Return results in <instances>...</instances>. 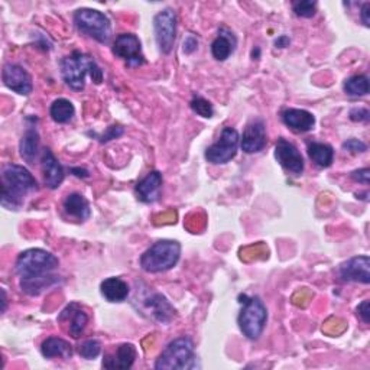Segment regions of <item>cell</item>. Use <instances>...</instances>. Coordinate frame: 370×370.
I'll list each match as a JSON object with an SVG mask.
<instances>
[{"label": "cell", "instance_id": "obj_1", "mask_svg": "<svg viewBox=\"0 0 370 370\" xmlns=\"http://www.w3.org/2000/svg\"><path fill=\"white\" fill-rule=\"evenodd\" d=\"M59 266L58 257L44 249H28L22 252L15 263L22 291L30 297L42 294L59 282L55 270Z\"/></svg>", "mask_w": 370, "mask_h": 370}, {"label": "cell", "instance_id": "obj_2", "mask_svg": "<svg viewBox=\"0 0 370 370\" xmlns=\"http://www.w3.org/2000/svg\"><path fill=\"white\" fill-rule=\"evenodd\" d=\"M38 191V183L25 167L9 164L2 169V205L19 210L30 192Z\"/></svg>", "mask_w": 370, "mask_h": 370}, {"label": "cell", "instance_id": "obj_3", "mask_svg": "<svg viewBox=\"0 0 370 370\" xmlns=\"http://www.w3.org/2000/svg\"><path fill=\"white\" fill-rule=\"evenodd\" d=\"M61 75L66 84L75 91L84 90L87 75L91 77L95 84L103 82V70L98 66V62L93 59V57L80 51H74L66 58H62Z\"/></svg>", "mask_w": 370, "mask_h": 370}, {"label": "cell", "instance_id": "obj_4", "mask_svg": "<svg viewBox=\"0 0 370 370\" xmlns=\"http://www.w3.org/2000/svg\"><path fill=\"white\" fill-rule=\"evenodd\" d=\"M181 245L175 240H159L140 256V266L148 273L172 269L180 261Z\"/></svg>", "mask_w": 370, "mask_h": 370}, {"label": "cell", "instance_id": "obj_5", "mask_svg": "<svg viewBox=\"0 0 370 370\" xmlns=\"http://www.w3.org/2000/svg\"><path fill=\"white\" fill-rule=\"evenodd\" d=\"M197 367V359L194 351V342L189 337H180L171 342L165 350L160 353L155 369H196Z\"/></svg>", "mask_w": 370, "mask_h": 370}, {"label": "cell", "instance_id": "obj_6", "mask_svg": "<svg viewBox=\"0 0 370 370\" xmlns=\"http://www.w3.org/2000/svg\"><path fill=\"white\" fill-rule=\"evenodd\" d=\"M74 24L82 34L95 39L100 44H107L111 37V24L107 16L95 9H78L74 13Z\"/></svg>", "mask_w": 370, "mask_h": 370}, {"label": "cell", "instance_id": "obj_7", "mask_svg": "<svg viewBox=\"0 0 370 370\" xmlns=\"http://www.w3.org/2000/svg\"><path fill=\"white\" fill-rule=\"evenodd\" d=\"M237 321L240 330H242L243 335H246L248 339H259L268 321V310L263 301L259 297H252L245 301V305L239 314Z\"/></svg>", "mask_w": 370, "mask_h": 370}, {"label": "cell", "instance_id": "obj_8", "mask_svg": "<svg viewBox=\"0 0 370 370\" xmlns=\"http://www.w3.org/2000/svg\"><path fill=\"white\" fill-rule=\"evenodd\" d=\"M239 132L234 127L228 126L223 129V132L217 142H214L212 147H208L205 151V159L210 164L221 165L228 164L236 156L239 149Z\"/></svg>", "mask_w": 370, "mask_h": 370}, {"label": "cell", "instance_id": "obj_9", "mask_svg": "<svg viewBox=\"0 0 370 370\" xmlns=\"http://www.w3.org/2000/svg\"><path fill=\"white\" fill-rule=\"evenodd\" d=\"M154 30L159 51L169 54L176 35V13L169 8L156 13L154 18Z\"/></svg>", "mask_w": 370, "mask_h": 370}, {"label": "cell", "instance_id": "obj_10", "mask_svg": "<svg viewBox=\"0 0 370 370\" xmlns=\"http://www.w3.org/2000/svg\"><path fill=\"white\" fill-rule=\"evenodd\" d=\"M139 310L142 314H148V317L156 323L168 324L175 317V308L169 301L158 293H147L140 297Z\"/></svg>", "mask_w": 370, "mask_h": 370}, {"label": "cell", "instance_id": "obj_11", "mask_svg": "<svg viewBox=\"0 0 370 370\" xmlns=\"http://www.w3.org/2000/svg\"><path fill=\"white\" fill-rule=\"evenodd\" d=\"M113 54L126 61L129 67H140L145 64L140 41L133 34L119 35L113 44Z\"/></svg>", "mask_w": 370, "mask_h": 370}, {"label": "cell", "instance_id": "obj_12", "mask_svg": "<svg viewBox=\"0 0 370 370\" xmlns=\"http://www.w3.org/2000/svg\"><path fill=\"white\" fill-rule=\"evenodd\" d=\"M275 158L282 168L301 175L304 172V158L294 143L281 138L275 147Z\"/></svg>", "mask_w": 370, "mask_h": 370}, {"label": "cell", "instance_id": "obj_13", "mask_svg": "<svg viewBox=\"0 0 370 370\" xmlns=\"http://www.w3.org/2000/svg\"><path fill=\"white\" fill-rule=\"evenodd\" d=\"M2 78L8 89L21 95H29L34 90L30 75L18 64H6L2 71Z\"/></svg>", "mask_w": 370, "mask_h": 370}, {"label": "cell", "instance_id": "obj_14", "mask_svg": "<svg viewBox=\"0 0 370 370\" xmlns=\"http://www.w3.org/2000/svg\"><path fill=\"white\" fill-rule=\"evenodd\" d=\"M340 277L346 282H370V259L369 256H355L340 266Z\"/></svg>", "mask_w": 370, "mask_h": 370}, {"label": "cell", "instance_id": "obj_15", "mask_svg": "<svg viewBox=\"0 0 370 370\" xmlns=\"http://www.w3.org/2000/svg\"><path fill=\"white\" fill-rule=\"evenodd\" d=\"M266 126L262 119H253L245 129L240 147L246 154H257L266 147Z\"/></svg>", "mask_w": 370, "mask_h": 370}, {"label": "cell", "instance_id": "obj_16", "mask_svg": "<svg viewBox=\"0 0 370 370\" xmlns=\"http://www.w3.org/2000/svg\"><path fill=\"white\" fill-rule=\"evenodd\" d=\"M136 347L131 343L120 344L115 353H107L103 359V367L109 370H127L136 360Z\"/></svg>", "mask_w": 370, "mask_h": 370}, {"label": "cell", "instance_id": "obj_17", "mask_svg": "<svg viewBox=\"0 0 370 370\" xmlns=\"http://www.w3.org/2000/svg\"><path fill=\"white\" fill-rule=\"evenodd\" d=\"M160 189H163V174L159 171L149 172L135 188L138 200L145 204L158 201L160 197Z\"/></svg>", "mask_w": 370, "mask_h": 370}, {"label": "cell", "instance_id": "obj_18", "mask_svg": "<svg viewBox=\"0 0 370 370\" xmlns=\"http://www.w3.org/2000/svg\"><path fill=\"white\" fill-rule=\"evenodd\" d=\"M41 167L45 185L51 189L58 188L62 184L66 174H64L62 165L58 163V159L50 149H44L41 156Z\"/></svg>", "mask_w": 370, "mask_h": 370}, {"label": "cell", "instance_id": "obj_19", "mask_svg": "<svg viewBox=\"0 0 370 370\" xmlns=\"http://www.w3.org/2000/svg\"><path fill=\"white\" fill-rule=\"evenodd\" d=\"M282 122L297 133H305L314 129L315 118L302 109H286L282 113Z\"/></svg>", "mask_w": 370, "mask_h": 370}, {"label": "cell", "instance_id": "obj_20", "mask_svg": "<svg viewBox=\"0 0 370 370\" xmlns=\"http://www.w3.org/2000/svg\"><path fill=\"white\" fill-rule=\"evenodd\" d=\"M58 321H61V323L62 321H67L68 333L74 337V339H78L87 327L89 315L82 308H80L77 304H70L68 307L59 314Z\"/></svg>", "mask_w": 370, "mask_h": 370}, {"label": "cell", "instance_id": "obj_21", "mask_svg": "<svg viewBox=\"0 0 370 370\" xmlns=\"http://www.w3.org/2000/svg\"><path fill=\"white\" fill-rule=\"evenodd\" d=\"M236 37L228 28H221L219 30V37L212 44V54L217 61H226L236 48Z\"/></svg>", "mask_w": 370, "mask_h": 370}, {"label": "cell", "instance_id": "obj_22", "mask_svg": "<svg viewBox=\"0 0 370 370\" xmlns=\"http://www.w3.org/2000/svg\"><path fill=\"white\" fill-rule=\"evenodd\" d=\"M21 156L29 164H34L39 155V133L34 126L26 129L21 143H19Z\"/></svg>", "mask_w": 370, "mask_h": 370}, {"label": "cell", "instance_id": "obj_23", "mask_svg": "<svg viewBox=\"0 0 370 370\" xmlns=\"http://www.w3.org/2000/svg\"><path fill=\"white\" fill-rule=\"evenodd\" d=\"M100 293L109 302H123L129 297V285L120 278H107L100 285Z\"/></svg>", "mask_w": 370, "mask_h": 370}, {"label": "cell", "instance_id": "obj_24", "mask_svg": "<svg viewBox=\"0 0 370 370\" xmlns=\"http://www.w3.org/2000/svg\"><path fill=\"white\" fill-rule=\"evenodd\" d=\"M64 210L71 217H75L77 220H87L91 214V208L89 201L82 196L73 192V194L67 196V198L64 200Z\"/></svg>", "mask_w": 370, "mask_h": 370}, {"label": "cell", "instance_id": "obj_25", "mask_svg": "<svg viewBox=\"0 0 370 370\" xmlns=\"http://www.w3.org/2000/svg\"><path fill=\"white\" fill-rule=\"evenodd\" d=\"M41 353L46 359H53V358L70 359L73 356V346L66 340L58 339V337H50V339H46L42 343Z\"/></svg>", "mask_w": 370, "mask_h": 370}, {"label": "cell", "instance_id": "obj_26", "mask_svg": "<svg viewBox=\"0 0 370 370\" xmlns=\"http://www.w3.org/2000/svg\"><path fill=\"white\" fill-rule=\"evenodd\" d=\"M308 156L313 163L320 168H329L334 160V149L329 143L321 142H310L308 147Z\"/></svg>", "mask_w": 370, "mask_h": 370}, {"label": "cell", "instance_id": "obj_27", "mask_svg": "<svg viewBox=\"0 0 370 370\" xmlns=\"http://www.w3.org/2000/svg\"><path fill=\"white\" fill-rule=\"evenodd\" d=\"M50 115L55 123H68L75 115V109L70 100L57 99L50 107Z\"/></svg>", "mask_w": 370, "mask_h": 370}, {"label": "cell", "instance_id": "obj_28", "mask_svg": "<svg viewBox=\"0 0 370 370\" xmlns=\"http://www.w3.org/2000/svg\"><path fill=\"white\" fill-rule=\"evenodd\" d=\"M344 91L351 98H363L369 93V78L363 74L347 78L344 82Z\"/></svg>", "mask_w": 370, "mask_h": 370}, {"label": "cell", "instance_id": "obj_29", "mask_svg": "<svg viewBox=\"0 0 370 370\" xmlns=\"http://www.w3.org/2000/svg\"><path fill=\"white\" fill-rule=\"evenodd\" d=\"M192 111H194V113H197L198 116L201 118H205V119H210L213 118L214 115V109H213V104L205 100L204 98H201V95H194V98H192L191 103H189Z\"/></svg>", "mask_w": 370, "mask_h": 370}, {"label": "cell", "instance_id": "obj_30", "mask_svg": "<svg viewBox=\"0 0 370 370\" xmlns=\"http://www.w3.org/2000/svg\"><path fill=\"white\" fill-rule=\"evenodd\" d=\"M100 351H102V344H100L99 340H95V339L86 340L78 349L80 356L87 359V360L98 358L100 355Z\"/></svg>", "mask_w": 370, "mask_h": 370}, {"label": "cell", "instance_id": "obj_31", "mask_svg": "<svg viewBox=\"0 0 370 370\" xmlns=\"http://www.w3.org/2000/svg\"><path fill=\"white\" fill-rule=\"evenodd\" d=\"M293 9L299 18H313L317 12V2H313V0H301V2H295L293 5Z\"/></svg>", "mask_w": 370, "mask_h": 370}, {"label": "cell", "instance_id": "obj_32", "mask_svg": "<svg viewBox=\"0 0 370 370\" xmlns=\"http://www.w3.org/2000/svg\"><path fill=\"white\" fill-rule=\"evenodd\" d=\"M343 151L350 154H362L367 151V145L359 139H349L343 143Z\"/></svg>", "mask_w": 370, "mask_h": 370}, {"label": "cell", "instance_id": "obj_33", "mask_svg": "<svg viewBox=\"0 0 370 370\" xmlns=\"http://www.w3.org/2000/svg\"><path fill=\"white\" fill-rule=\"evenodd\" d=\"M122 135H123V127L122 126H110V127H107V131L102 136H99V140L102 143H104V142H109V140L118 139Z\"/></svg>", "mask_w": 370, "mask_h": 370}, {"label": "cell", "instance_id": "obj_34", "mask_svg": "<svg viewBox=\"0 0 370 370\" xmlns=\"http://www.w3.org/2000/svg\"><path fill=\"white\" fill-rule=\"evenodd\" d=\"M350 119L353 122H369L370 113L369 110L364 107H355L350 110Z\"/></svg>", "mask_w": 370, "mask_h": 370}, {"label": "cell", "instance_id": "obj_35", "mask_svg": "<svg viewBox=\"0 0 370 370\" xmlns=\"http://www.w3.org/2000/svg\"><path fill=\"white\" fill-rule=\"evenodd\" d=\"M198 48V39L194 35H188L184 41H183V50L185 54H192Z\"/></svg>", "mask_w": 370, "mask_h": 370}, {"label": "cell", "instance_id": "obj_36", "mask_svg": "<svg viewBox=\"0 0 370 370\" xmlns=\"http://www.w3.org/2000/svg\"><path fill=\"white\" fill-rule=\"evenodd\" d=\"M351 178L355 180L356 183H362L364 185H369L370 169L369 168H363V169H358L355 172H351Z\"/></svg>", "mask_w": 370, "mask_h": 370}, {"label": "cell", "instance_id": "obj_37", "mask_svg": "<svg viewBox=\"0 0 370 370\" xmlns=\"http://www.w3.org/2000/svg\"><path fill=\"white\" fill-rule=\"evenodd\" d=\"M358 314L360 315V318L363 320L364 324L370 323V302L369 299L363 301L359 307H358Z\"/></svg>", "mask_w": 370, "mask_h": 370}, {"label": "cell", "instance_id": "obj_38", "mask_svg": "<svg viewBox=\"0 0 370 370\" xmlns=\"http://www.w3.org/2000/svg\"><path fill=\"white\" fill-rule=\"evenodd\" d=\"M369 13H370V3H364L362 10H360V19L363 22V25L366 28L370 26V18H369Z\"/></svg>", "mask_w": 370, "mask_h": 370}, {"label": "cell", "instance_id": "obj_39", "mask_svg": "<svg viewBox=\"0 0 370 370\" xmlns=\"http://www.w3.org/2000/svg\"><path fill=\"white\" fill-rule=\"evenodd\" d=\"M289 42H291V41H289V38L284 35V37H281V38H278L275 41V45H277V48H285V46L289 45Z\"/></svg>", "mask_w": 370, "mask_h": 370}, {"label": "cell", "instance_id": "obj_40", "mask_svg": "<svg viewBox=\"0 0 370 370\" xmlns=\"http://www.w3.org/2000/svg\"><path fill=\"white\" fill-rule=\"evenodd\" d=\"M71 171H73V172H77V174H75L77 176H84V178H86V176H89V172H87L86 169H80V168H73Z\"/></svg>", "mask_w": 370, "mask_h": 370}, {"label": "cell", "instance_id": "obj_41", "mask_svg": "<svg viewBox=\"0 0 370 370\" xmlns=\"http://www.w3.org/2000/svg\"><path fill=\"white\" fill-rule=\"evenodd\" d=\"M2 302H3V308H2V313H5L6 311V302H8V299H6V293H5V289H2Z\"/></svg>", "mask_w": 370, "mask_h": 370}]
</instances>
